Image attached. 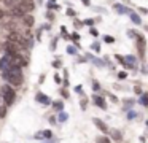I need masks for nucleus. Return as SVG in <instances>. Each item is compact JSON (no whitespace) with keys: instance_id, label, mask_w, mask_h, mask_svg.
<instances>
[{"instance_id":"nucleus-38","label":"nucleus","mask_w":148,"mask_h":143,"mask_svg":"<svg viewBox=\"0 0 148 143\" xmlns=\"http://www.w3.org/2000/svg\"><path fill=\"white\" fill-rule=\"evenodd\" d=\"M81 2H83V3H84V5H86V6H89V3H91V2H89V0H81Z\"/></svg>"},{"instance_id":"nucleus-10","label":"nucleus","mask_w":148,"mask_h":143,"mask_svg":"<svg viewBox=\"0 0 148 143\" xmlns=\"http://www.w3.org/2000/svg\"><path fill=\"white\" fill-rule=\"evenodd\" d=\"M10 14L13 16V18H23L26 13H24L23 10H19L18 6H13V8H10Z\"/></svg>"},{"instance_id":"nucleus-40","label":"nucleus","mask_w":148,"mask_h":143,"mask_svg":"<svg viewBox=\"0 0 148 143\" xmlns=\"http://www.w3.org/2000/svg\"><path fill=\"white\" fill-rule=\"evenodd\" d=\"M49 2H54V0H49Z\"/></svg>"},{"instance_id":"nucleus-23","label":"nucleus","mask_w":148,"mask_h":143,"mask_svg":"<svg viewBox=\"0 0 148 143\" xmlns=\"http://www.w3.org/2000/svg\"><path fill=\"white\" fill-rule=\"evenodd\" d=\"M123 103H126V105H129V107H131V105L134 103V99H124V100H123Z\"/></svg>"},{"instance_id":"nucleus-13","label":"nucleus","mask_w":148,"mask_h":143,"mask_svg":"<svg viewBox=\"0 0 148 143\" xmlns=\"http://www.w3.org/2000/svg\"><path fill=\"white\" fill-rule=\"evenodd\" d=\"M115 8H116V11H118V13H123V14H131V10H129V8H126V6L115 5Z\"/></svg>"},{"instance_id":"nucleus-35","label":"nucleus","mask_w":148,"mask_h":143,"mask_svg":"<svg viewBox=\"0 0 148 143\" xmlns=\"http://www.w3.org/2000/svg\"><path fill=\"white\" fill-rule=\"evenodd\" d=\"M84 24H88V25H92V19H86V21H84Z\"/></svg>"},{"instance_id":"nucleus-18","label":"nucleus","mask_w":148,"mask_h":143,"mask_svg":"<svg viewBox=\"0 0 148 143\" xmlns=\"http://www.w3.org/2000/svg\"><path fill=\"white\" fill-rule=\"evenodd\" d=\"M67 53L72 54V56H75V54H78V51H77V48H75V46H67Z\"/></svg>"},{"instance_id":"nucleus-1","label":"nucleus","mask_w":148,"mask_h":143,"mask_svg":"<svg viewBox=\"0 0 148 143\" xmlns=\"http://www.w3.org/2000/svg\"><path fill=\"white\" fill-rule=\"evenodd\" d=\"M2 76H3V79H7L11 86H21L23 84V72H21L19 67L11 65L10 68L2 72Z\"/></svg>"},{"instance_id":"nucleus-14","label":"nucleus","mask_w":148,"mask_h":143,"mask_svg":"<svg viewBox=\"0 0 148 143\" xmlns=\"http://www.w3.org/2000/svg\"><path fill=\"white\" fill-rule=\"evenodd\" d=\"M53 108L58 110V111H62V110H64V103H62L61 100H56L54 103H53Z\"/></svg>"},{"instance_id":"nucleus-26","label":"nucleus","mask_w":148,"mask_h":143,"mask_svg":"<svg viewBox=\"0 0 148 143\" xmlns=\"http://www.w3.org/2000/svg\"><path fill=\"white\" fill-rule=\"evenodd\" d=\"M126 76H127V75H126V72H119V73H118V78H119V79H124Z\"/></svg>"},{"instance_id":"nucleus-15","label":"nucleus","mask_w":148,"mask_h":143,"mask_svg":"<svg viewBox=\"0 0 148 143\" xmlns=\"http://www.w3.org/2000/svg\"><path fill=\"white\" fill-rule=\"evenodd\" d=\"M110 133H112V137H113V140H121V132L119 130H116V129H113V130H110Z\"/></svg>"},{"instance_id":"nucleus-22","label":"nucleus","mask_w":148,"mask_h":143,"mask_svg":"<svg viewBox=\"0 0 148 143\" xmlns=\"http://www.w3.org/2000/svg\"><path fill=\"white\" fill-rule=\"evenodd\" d=\"M135 118H137V113H135V111H129L127 113V119H135Z\"/></svg>"},{"instance_id":"nucleus-31","label":"nucleus","mask_w":148,"mask_h":143,"mask_svg":"<svg viewBox=\"0 0 148 143\" xmlns=\"http://www.w3.org/2000/svg\"><path fill=\"white\" fill-rule=\"evenodd\" d=\"M91 35H94V37H97V35H99V32H97L96 29H91Z\"/></svg>"},{"instance_id":"nucleus-5","label":"nucleus","mask_w":148,"mask_h":143,"mask_svg":"<svg viewBox=\"0 0 148 143\" xmlns=\"http://www.w3.org/2000/svg\"><path fill=\"white\" fill-rule=\"evenodd\" d=\"M92 122L97 126V129L100 130V132H103V133H110V129H108V126H107L103 121H100V119H97V118H94L92 119Z\"/></svg>"},{"instance_id":"nucleus-32","label":"nucleus","mask_w":148,"mask_h":143,"mask_svg":"<svg viewBox=\"0 0 148 143\" xmlns=\"http://www.w3.org/2000/svg\"><path fill=\"white\" fill-rule=\"evenodd\" d=\"M134 91H135V94H138V95H140V94H143V92H142V89L138 88V86H137V88L134 89Z\"/></svg>"},{"instance_id":"nucleus-29","label":"nucleus","mask_w":148,"mask_h":143,"mask_svg":"<svg viewBox=\"0 0 148 143\" xmlns=\"http://www.w3.org/2000/svg\"><path fill=\"white\" fill-rule=\"evenodd\" d=\"M86 103H88V100H86V99H83V100H81V110L86 108Z\"/></svg>"},{"instance_id":"nucleus-3","label":"nucleus","mask_w":148,"mask_h":143,"mask_svg":"<svg viewBox=\"0 0 148 143\" xmlns=\"http://www.w3.org/2000/svg\"><path fill=\"white\" fill-rule=\"evenodd\" d=\"M0 95H2V99H3V102H5V107H8V105H11L14 102L16 92H14V89L11 88V86L5 84V86H2V89H0Z\"/></svg>"},{"instance_id":"nucleus-33","label":"nucleus","mask_w":148,"mask_h":143,"mask_svg":"<svg viewBox=\"0 0 148 143\" xmlns=\"http://www.w3.org/2000/svg\"><path fill=\"white\" fill-rule=\"evenodd\" d=\"M61 92H62V97H65V99H67V97H69V92H67V91H65V89H62V91H61Z\"/></svg>"},{"instance_id":"nucleus-27","label":"nucleus","mask_w":148,"mask_h":143,"mask_svg":"<svg viewBox=\"0 0 148 143\" xmlns=\"http://www.w3.org/2000/svg\"><path fill=\"white\" fill-rule=\"evenodd\" d=\"M53 67H54V68H59V67H61V60H54V62H53Z\"/></svg>"},{"instance_id":"nucleus-7","label":"nucleus","mask_w":148,"mask_h":143,"mask_svg":"<svg viewBox=\"0 0 148 143\" xmlns=\"http://www.w3.org/2000/svg\"><path fill=\"white\" fill-rule=\"evenodd\" d=\"M10 67H11V60H10V57H8V56H3L2 59H0V70L3 72V70L10 68Z\"/></svg>"},{"instance_id":"nucleus-36","label":"nucleus","mask_w":148,"mask_h":143,"mask_svg":"<svg viewBox=\"0 0 148 143\" xmlns=\"http://www.w3.org/2000/svg\"><path fill=\"white\" fill-rule=\"evenodd\" d=\"M72 38H73V40H80V35H78V34H73V35H72Z\"/></svg>"},{"instance_id":"nucleus-34","label":"nucleus","mask_w":148,"mask_h":143,"mask_svg":"<svg viewBox=\"0 0 148 143\" xmlns=\"http://www.w3.org/2000/svg\"><path fill=\"white\" fill-rule=\"evenodd\" d=\"M92 60H94V64H97V65H103L102 60H97V59H92Z\"/></svg>"},{"instance_id":"nucleus-30","label":"nucleus","mask_w":148,"mask_h":143,"mask_svg":"<svg viewBox=\"0 0 148 143\" xmlns=\"http://www.w3.org/2000/svg\"><path fill=\"white\" fill-rule=\"evenodd\" d=\"M54 81L58 83V84H61V81H62V79H61V76H59V75H54Z\"/></svg>"},{"instance_id":"nucleus-16","label":"nucleus","mask_w":148,"mask_h":143,"mask_svg":"<svg viewBox=\"0 0 148 143\" xmlns=\"http://www.w3.org/2000/svg\"><path fill=\"white\" fill-rule=\"evenodd\" d=\"M131 19H132V22H135V24H140V22H142L140 16L135 14V13H131Z\"/></svg>"},{"instance_id":"nucleus-20","label":"nucleus","mask_w":148,"mask_h":143,"mask_svg":"<svg viewBox=\"0 0 148 143\" xmlns=\"http://www.w3.org/2000/svg\"><path fill=\"white\" fill-rule=\"evenodd\" d=\"M103 41H105V43H108V44H112L113 41H115V38L110 37V35H105V37H103Z\"/></svg>"},{"instance_id":"nucleus-9","label":"nucleus","mask_w":148,"mask_h":143,"mask_svg":"<svg viewBox=\"0 0 148 143\" xmlns=\"http://www.w3.org/2000/svg\"><path fill=\"white\" fill-rule=\"evenodd\" d=\"M21 19H23V22L27 25V27H34V24H35V19H34V16L27 14V13H26V14H24Z\"/></svg>"},{"instance_id":"nucleus-4","label":"nucleus","mask_w":148,"mask_h":143,"mask_svg":"<svg viewBox=\"0 0 148 143\" xmlns=\"http://www.w3.org/2000/svg\"><path fill=\"white\" fill-rule=\"evenodd\" d=\"M16 6L19 10H23L24 13H27V14H29V13L35 8V3H34V0H19V2L16 3Z\"/></svg>"},{"instance_id":"nucleus-19","label":"nucleus","mask_w":148,"mask_h":143,"mask_svg":"<svg viewBox=\"0 0 148 143\" xmlns=\"http://www.w3.org/2000/svg\"><path fill=\"white\" fill-rule=\"evenodd\" d=\"M97 143H112V142L107 137H97Z\"/></svg>"},{"instance_id":"nucleus-28","label":"nucleus","mask_w":148,"mask_h":143,"mask_svg":"<svg viewBox=\"0 0 148 143\" xmlns=\"http://www.w3.org/2000/svg\"><path fill=\"white\" fill-rule=\"evenodd\" d=\"M67 16L73 18V16H75V11H73V10H70V8H69V10H67Z\"/></svg>"},{"instance_id":"nucleus-21","label":"nucleus","mask_w":148,"mask_h":143,"mask_svg":"<svg viewBox=\"0 0 148 143\" xmlns=\"http://www.w3.org/2000/svg\"><path fill=\"white\" fill-rule=\"evenodd\" d=\"M140 103L143 105V107H147V103H148V97H147V94H142V99H140Z\"/></svg>"},{"instance_id":"nucleus-25","label":"nucleus","mask_w":148,"mask_h":143,"mask_svg":"<svg viewBox=\"0 0 148 143\" xmlns=\"http://www.w3.org/2000/svg\"><path fill=\"white\" fill-rule=\"evenodd\" d=\"M92 89H94V91H99V89H100V86H99V83H97V81L92 83Z\"/></svg>"},{"instance_id":"nucleus-2","label":"nucleus","mask_w":148,"mask_h":143,"mask_svg":"<svg viewBox=\"0 0 148 143\" xmlns=\"http://www.w3.org/2000/svg\"><path fill=\"white\" fill-rule=\"evenodd\" d=\"M8 43H11L13 46H16L18 49H26L27 48V41H26V38L23 37V34L21 32H11L10 35H8Z\"/></svg>"},{"instance_id":"nucleus-6","label":"nucleus","mask_w":148,"mask_h":143,"mask_svg":"<svg viewBox=\"0 0 148 143\" xmlns=\"http://www.w3.org/2000/svg\"><path fill=\"white\" fill-rule=\"evenodd\" d=\"M137 37V48H138V54H140V57L145 56V38L142 37V35H135Z\"/></svg>"},{"instance_id":"nucleus-37","label":"nucleus","mask_w":148,"mask_h":143,"mask_svg":"<svg viewBox=\"0 0 148 143\" xmlns=\"http://www.w3.org/2000/svg\"><path fill=\"white\" fill-rule=\"evenodd\" d=\"M56 41H58V40L54 38V40H53V43H51V49H54V48H56Z\"/></svg>"},{"instance_id":"nucleus-11","label":"nucleus","mask_w":148,"mask_h":143,"mask_svg":"<svg viewBox=\"0 0 148 143\" xmlns=\"http://www.w3.org/2000/svg\"><path fill=\"white\" fill-rule=\"evenodd\" d=\"M37 102H40V103H43V105H49V103H51L49 97H48V95H45V94H38V95H37Z\"/></svg>"},{"instance_id":"nucleus-17","label":"nucleus","mask_w":148,"mask_h":143,"mask_svg":"<svg viewBox=\"0 0 148 143\" xmlns=\"http://www.w3.org/2000/svg\"><path fill=\"white\" fill-rule=\"evenodd\" d=\"M67 118H69L67 113H64V111H61V113H59V121H61V122H65V121H67Z\"/></svg>"},{"instance_id":"nucleus-8","label":"nucleus","mask_w":148,"mask_h":143,"mask_svg":"<svg viewBox=\"0 0 148 143\" xmlns=\"http://www.w3.org/2000/svg\"><path fill=\"white\" fill-rule=\"evenodd\" d=\"M92 100H94V103L97 105L99 108H102V110H107V105H105V100H103L100 95H97V94H94V97H92Z\"/></svg>"},{"instance_id":"nucleus-39","label":"nucleus","mask_w":148,"mask_h":143,"mask_svg":"<svg viewBox=\"0 0 148 143\" xmlns=\"http://www.w3.org/2000/svg\"><path fill=\"white\" fill-rule=\"evenodd\" d=\"M3 16H5V13H3V10H0V19L3 18Z\"/></svg>"},{"instance_id":"nucleus-24","label":"nucleus","mask_w":148,"mask_h":143,"mask_svg":"<svg viewBox=\"0 0 148 143\" xmlns=\"http://www.w3.org/2000/svg\"><path fill=\"white\" fill-rule=\"evenodd\" d=\"M91 48H92L94 51H97V53L100 51V44H99V43H92V46H91Z\"/></svg>"},{"instance_id":"nucleus-12","label":"nucleus","mask_w":148,"mask_h":143,"mask_svg":"<svg viewBox=\"0 0 148 143\" xmlns=\"http://www.w3.org/2000/svg\"><path fill=\"white\" fill-rule=\"evenodd\" d=\"M35 138H49L51 137V132L49 130H43V132H38V133H35Z\"/></svg>"}]
</instances>
